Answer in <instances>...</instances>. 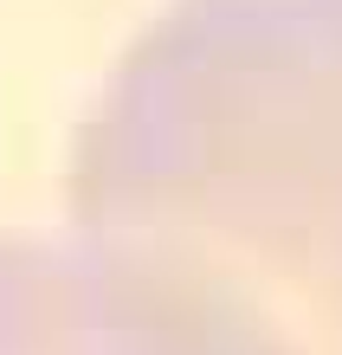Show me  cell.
<instances>
[{
	"label": "cell",
	"mask_w": 342,
	"mask_h": 355,
	"mask_svg": "<svg viewBox=\"0 0 342 355\" xmlns=\"http://www.w3.org/2000/svg\"><path fill=\"white\" fill-rule=\"evenodd\" d=\"M0 355H284L246 310L103 239H0Z\"/></svg>",
	"instance_id": "7a4b0ae2"
},
{
	"label": "cell",
	"mask_w": 342,
	"mask_h": 355,
	"mask_svg": "<svg viewBox=\"0 0 342 355\" xmlns=\"http://www.w3.org/2000/svg\"><path fill=\"white\" fill-rule=\"evenodd\" d=\"M71 207L284 355H342V0H175L84 123Z\"/></svg>",
	"instance_id": "6da1fadb"
}]
</instances>
